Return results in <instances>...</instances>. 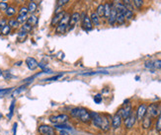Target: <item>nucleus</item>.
Masks as SVG:
<instances>
[{"instance_id": "7c9ffc66", "label": "nucleus", "mask_w": 161, "mask_h": 135, "mask_svg": "<svg viewBox=\"0 0 161 135\" xmlns=\"http://www.w3.org/2000/svg\"><path fill=\"white\" fill-rule=\"evenodd\" d=\"M156 130L158 132H161V113L157 116V122H156Z\"/></svg>"}, {"instance_id": "4be33fe9", "label": "nucleus", "mask_w": 161, "mask_h": 135, "mask_svg": "<svg viewBox=\"0 0 161 135\" xmlns=\"http://www.w3.org/2000/svg\"><path fill=\"white\" fill-rule=\"evenodd\" d=\"M125 21H126V18L124 16V14L120 13V12H117V23L119 25H124L125 24Z\"/></svg>"}, {"instance_id": "49530a36", "label": "nucleus", "mask_w": 161, "mask_h": 135, "mask_svg": "<svg viewBox=\"0 0 161 135\" xmlns=\"http://www.w3.org/2000/svg\"><path fill=\"white\" fill-rule=\"evenodd\" d=\"M16 127H17V123H14V128H13L14 134L13 135H16Z\"/></svg>"}, {"instance_id": "5701e85b", "label": "nucleus", "mask_w": 161, "mask_h": 135, "mask_svg": "<svg viewBox=\"0 0 161 135\" xmlns=\"http://www.w3.org/2000/svg\"><path fill=\"white\" fill-rule=\"evenodd\" d=\"M54 127L56 129H58V130H70V129H72L71 126H69V125H67L66 123H61V124H56V125H54Z\"/></svg>"}, {"instance_id": "423d86ee", "label": "nucleus", "mask_w": 161, "mask_h": 135, "mask_svg": "<svg viewBox=\"0 0 161 135\" xmlns=\"http://www.w3.org/2000/svg\"><path fill=\"white\" fill-rule=\"evenodd\" d=\"M146 110H147V105L145 104H141L139 106L136 111H135V115H136V120H141L143 119V118L146 115Z\"/></svg>"}, {"instance_id": "a19ab883", "label": "nucleus", "mask_w": 161, "mask_h": 135, "mask_svg": "<svg viewBox=\"0 0 161 135\" xmlns=\"http://www.w3.org/2000/svg\"><path fill=\"white\" fill-rule=\"evenodd\" d=\"M69 2V0H58V6H63V5H65L66 3H68Z\"/></svg>"}, {"instance_id": "1a4fd4ad", "label": "nucleus", "mask_w": 161, "mask_h": 135, "mask_svg": "<svg viewBox=\"0 0 161 135\" xmlns=\"http://www.w3.org/2000/svg\"><path fill=\"white\" fill-rule=\"evenodd\" d=\"M144 66L147 68V69H150V70H157V69H160L161 70V59L159 60H148V61H146Z\"/></svg>"}, {"instance_id": "39448f33", "label": "nucleus", "mask_w": 161, "mask_h": 135, "mask_svg": "<svg viewBox=\"0 0 161 135\" xmlns=\"http://www.w3.org/2000/svg\"><path fill=\"white\" fill-rule=\"evenodd\" d=\"M111 122H112V118L109 114H102V122H101V126L100 129L103 130L104 132H107L110 130L111 128Z\"/></svg>"}, {"instance_id": "f3484780", "label": "nucleus", "mask_w": 161, "mask_h": 135, "mask_svg": "<svg viewBox=\"0 0 161 135\" xmlns=\"http://www.w3.org/2000/svg\"><path fill=\"white\" fill-rule=\"evenodd\" d=\"M108 21H109V24L110 25H114L117 21V10L114 6H112L111 14H110V17L108 18Z\"/></svg>"}, {"instance_id": "a211bd4d", "label": "nucleus", "mask_w": 161, "mask_h": 135, "mask_svg": "<svg viewBox=\"0 0 161 135\" xmlns=\"http://www.w3.org/2000/svg\"><path fill=\"white\" fill-rule=\"evenodd\" d=\"M90 20H91L92 24L95 26H100V17H99L96 13H92L90 16Z\"/></svg>"}, {"instance_id": "09e8293b", "label": "nucleus", "mask_w": 161, "mask_h": 135, "mask_svg": "<svg viewBox=\"0 0 161 135\" xmlns=\"http://www.w3.org/2000/svg\"><path fill=\"white\" fill-rule=\"evenodd\" d=\"M2 73H3V71L1 70V69H0V76H2Z\"/></svg>"}, {"instance_id": "7ed1b4c3", "label": "nucleus", "mask_w": 161, "mask_h": 135, "mask_svg": "<svg viewBox=\"0 0 161 135\" xmlns=\"http://www.w3.org/2000/svg\"><path fill=\"white\" fill-rule=\"evenodd\" d=\"M68 119H69V116L67 114H65L51 115V116H50V118H49V120L54 125L61 124V123H66V122H68Z\"/></svg>"}, {"instance_id": "37998d69", "label": "nucleus", "mask_w": 161, "mask_h": 135, "mask_svg": "<svg viewBox=\"0 0 161 135\" xmlns=\"http://www.w3.org/2000/svg\"><path fill=\"white\" fill-rule=\"evenodd\" d=\"M58 135H70L69 132L67 131V130H60Z\"/></svg>"}, {"instance_id": "9b49d317", "label": "nucleus", "mask_w": 161, "mask_h": 135, "mask_svg": "<svg viewBox=\"0 0 161 135\" xmlns=\"http://www.w3.org/2000/svg\"><path fill=\"white\" fill-rule=\"evenodd\" d=\"M135 122H136V115L135 113H132L129 118L125 119V126L127 129H131V128L134 127Z\"/></svg>"}, {"instance_id": "393cba45", "label": "nucleus", "mask_w": 161, "mask_h": 135, "mask_svg": "<svg viewBox=\"0 0 161 135\" xmlns=\"http://www.w3.org/2000/svg\"><path fill=\"white\" fill-rule=\"evenodd\" d=\"M37 3H35L34 1L30 2L29 6H28V11H29L30 13H34L36 10H37Z\"/></svg>"}, {"instance_id": "6ab92c4d", "label": "nucleus", "mask_w": 161, "mask_h": 135, "mask_svg": "<svg viewBox=\"0 0 161 135\" xmlns=\"http://www.w3.org/2000/svg\"><path fill=\"white\" fill-rule=\"evenodd\" d=\"M38 22H39V19H38V17L35 16V15H32L31 17H29L27 19V23L28 24H30L32 27H35L38 25Z\"/></svg>"}, {"instance_id": "cd10ccee", "label": "nucleus", "mask_w": 161, "mask_h": 135, "mask_svg": "<svg viewBox=\"0 0 161 135\" xmlns=\"http://www.w3.org/2000/svg\"><path fill=\"white\" fill-rule=\"evenodd\" d=\"M96 14L99 17H103L104 16V5H103V4H100V5L97 7Z\"/></svg>"}, {"instance_id": "f704fd0d", "label": "nucleus", "mask_w": 161, "mask_h": 135, "mask_svg": "<svg viewBox=\"0 0 161 135\" xmlns=\"http://www.w3.org/2000/svg\"><path fill=\"white\" fill-rule=\"evenodd\" d=\"M8 4L5 2V1H1L0 2V10L1 11H6L7 9H8Z\"/></svg>"}, {"instance_id": "9d476101", "label": "nucleus", "mask_w": 161, "mask_h": 135, "mask_svg": "<svg viewBox=\"0 0 161 135\" xmlns=\"http://www.w3.org/2000/svg\"><path fill=\"white\" fill-rule=\"evenodd\" d=\"M122 116L120 114L119 111H117V113L114 114V116L112 118V122H111V125H112V127L114 129H118V128H120L121 127V125H122Z\"/></svg>"}, {"instance_id": "ea45409f", "label": "nucleus", "mask_w": 161, "mask_h": 135, "mask_svg": "<svg viewBox=\"0 0 161 135\" xmlns=\"http://www.w3.org/2000/svg\"><path fill=\"white\" fill-rule=\"evenodd\" d=\"M6 25H8V24H7V20L5 19V18H3V19L0 20V29H2V28L5 27Z\"/></svg>"}, {"instance_id": "4468645a", "label": "nucleus", "mask_w": 161, "mask_h": 135, "mask_svg": "<svg viewBox=\"0 0 161 135\" xmlns=\"http://www.w3.org/2000/svg\"><path fill=\"white\" fill-rule=\"evenodd\" d=\"M79 19H80V14L79 13H73L71 16H70V21H69V25L68 26H70V28L68 30H71L72 28L77 24V22L79 21Z\"/></svg>"}, {"instance_id": "603ef678", "label": "nucleus", "mask_w": 161, "mask_h": 135, "mask_svg": "<svg viewBox=\"0 0 161 135\" xmlns=\"http://www.w3.org/2000/svg\"><path fill=\"white\" fill-rule=\"evenodd\" d=\"M32 1H35V0H32Z\"/></svg>"}, {"instance_id": "20e7f679", "label": "nucleus", "mask_w": 161, "mask_h": 135, "mask_svg": "<svg viewBox=\"0 0 161 135\" xmlns=\"http://www.w3.org/2000/svg\"><path fill=\"white\" fill-rule=\"evenodd\" d=\"M38 132L40 135H56V130L54 126L48 124H42L38 127Z\"/></svg>"}, {"instance_id": "79ce46f5", "label": "nucleus", "mask_w": 161, "mask_h": 135, "mask_svg": "<svg viewBox=\"0 0 161 135\" xmlns=\"http://www.w3.org/2000/svg\"><path fill=\"white\" fill-rule=\"evenodd\" d=\"M60 78H61V75H58V76L49 78V79H46V81H55V80H58V79H60Z\"/></svg>"}, {"instance_id": "aec40b11", "label": "nucleus", "mask_w": 161, "mask_h": 135, "mask_svg": "<svg viewBox=\"0 0 161 135\" xmlns=\"http://www.w3.org/2000/svg\"><path fill=\"white\" fill-rule=\"evenodd\" d=\"M111 10H112V6L109 3H106L105 5H104V17L108 19V18L110 17Z\"/></svg>"}, {"instance_id": "412c9836", "label": "nucleus", "mask_w": 161, "mask_h": 135, "mask_svg": "<svg viewBox=\"0 0 161 135\" xmlns=\"http://www.w3.org/2000/svg\"><path fill=\"white\" fill-rule=\"evenodd\" d=\"M66 30H67V26L61 24V23H59L55 28V32L58 33V34H63V33H65Z\"/></svg>"}, {"instance_id": "e433bc0d", "label": "nucleus", "mask_w": 161, "mask_h": 135, "mask_svg": "<svg viewBox=\"0 0 161 135\" xmlns=\"http://www.w3.org/2000/svg\"><path fill=\"white\" fill-rule=\"evenodd\" d=\"M94 102H95V104H101L102 103V96L100 94L96 95L94 97Z\"/></svg>"}, {"instance_id": "b1692460", "label": "nucleus", "mask_w": 161, "mask_h": 135, "mask_svg": "<svg viewBox=\"0 0 161 135\" xmlns=\"http://www.w3.org/2000/svg\"><path fill=\"white\" fill-rule=\"evenodd\" d=\"M27 36H28V33L20 30V32L18 33V39L17 40L19 41H24L26 40V38H27Z\"/></svg>"}, {"instance_id": "c85d7f7f", "label": "nucleus", "mask_w": 161, "mask_h": 135, "mask_svg": "<svg viewBox=\"0 0 161 135\" xmlns=\"http://www.w3.org/2000/svg\"><path fill=\"white\" fill-rule=\"evenodd\" d=\"M124 16H125V18L127 20H131L132 18H134V13H132V11H131V10H127L125 11V13H124Z\"/></svg>"}, {"instance_id": "2eb2a0df", "label": "nucleus", "mask_w": 161, "mask_h": 135, "mask_svg": "<svg viewBox=\"0 0 161 135\" xmlns=\"http://www.w3.org/2000/svg\"><path fill=\"white\" fill-rule=\"evenodd\" d=\"M65 15V12H60L58 14H55V16L53 18V20H51V26H58V23L62 20V18L64 17Z\"/></svg>"}, {"instance_id": "72a5a7b5", "label": "nucleus", "mask_w": 161, "mask_h": 135, "mask_svg": "<svg viewBox=\"0 0 161 135\" xmlns=\"http://www.w3.org/2000/svg\"><path fill=\"white\" fill-rule=\"evenodd\" d=\"M132 1H134L135 6L137 9H140L141 7H143V0H132Z\"/></svg>"}, {"instance_id": "ddd939ff", "label": "nucleus", "mask_w": 161, "mask_h": 135, "mask_svg": "<svg viewBox=\"0 0 161 135\" xmlns=\"http://www.w3.org/2000/svg\"><path fill=\"white\" fill-rule=\"evenodd\" d=\"M92 22L91 20H90V17H87V16H85L84 18H82V28L84 30H86V31H91L92 30Z\"/></svg>"}, {"instance_id": "dca6fc26", "label": "nucleus", "mask_w": 161, "mask_h": 135, "mask_svg": "<svg viewBox=\"0 0 161 135\" xmlns=\"http://www.w3.org/2000/svg\"><path fill=\"white\" fill-rule=\"evenodd\" d=\"M151 123H152V118H149L148 115H145L143 119L141 120V126L143 129H148L151 126Z\"/></svg>"}, {"instance_id": "c756f323", "label": "nucleus", "mask_w": 161, "mask_h": 135, "mask_svg": "<svg viewBox=\"0 0 161 135\" xmlns=\"http://www.w3.org/2000/svg\"><path fill=\"white\" fill-rule=\"evenodd\" d=\"M8 25L10 26L11 28H14V29H16V28H18L19 27V23L17 22V20H15V19H10L9 20V22H8Z\"/></svg>"}, {"instance_id": "6e6552de", "label": "nucleus", "mask_w": 161, "mask_h": 135, "mask_svg": "<svg viewBox=\"0 0 161 135\" xmlns=\"http://www.w3.org/2000/svg\"><path fill=\"white\" fill-rule=\"evenodd\" d=\"M120 113L121 116L123 119H126L129 116L132 114V108H131V105L129 104L127 106H123V108H121L119 110H118Z\"/></svg>"}, {"instance_id": "a878e982", "label": "nucleus", "mask_w": 161, "mask_h": 135, "mask_svg": "<svg viewBox=\"0 0 161 135\" xmlns=\"http://www.w3.org/2000/svg\"><path fill=\"white\" fill-rule=\"evenodd\" d=\"M10 32H11V27L9 25H6L5 27H3L1 29V34L4 35V36L9 35V34H10Z\"/></svg>"}, {"instance_id": "c9c22d12", "label": "nucleus", "mask_w": 161, "mask_h": 135, "mask_svg": "<svg viewBox=\"0 0 161 135\" xmlns=\"http://www.w3.org/2000/svg\"><path fill=\"white\" fill-rule=\"evenodd\" d=\"M28 8L27 7H22L20 10H19V15H25L27 16V14H28Z\"/></svg>"}, {"instance_id": "de8ad7c7", "label": "nucleus", "mask_w": 161, "mask_h": 135, "mask_svg": "<svg viewBox=\"0 0 161 135\" xmlns=\"http://www.w3.org/2000/svg\"><path fill=\"white\" fill-rule=\"evenodd\" d=\"M16 1H17L18 3H22V2H23V0H16Z\"/></svg>"}, {"instance_id": "3c124183", "label": "nucleus", "mask_w": 161, "mask_h": 135, "mask_svg": "<svg viewBox=\"0 0 161 135\" xmlns=\"http://www.w3.org/2000/svg\"><path fill=\"white\" fill-rule=\"evenodd\" d=\"M2 1H5V0H2Z\"/></svg>"}, {"instance_id": "a18cd8bd", "label": "nucleus", "mask_w": 161, "mask_h": 135, "mask_svg": "<svg viewBox=\"0 0 161 135\" xmlns=\"http://www.w3.org/2000/svg\"><path fill=\"white\" fill-rule=\"evenodd\" d=\"M60 12H62V10H61V7L59 6V7L55 10V14H58V13H60Z\"/></svg>"}, {"instance_id": "2f4dec72", "label": "nucleus", "mask_w": 161, "mask_h": 135, "mask_svg": "<svg viewBox=\"0 0 161 135\" xmlns=\"http://www.w3.org/2000/svg\"><path fill=\"white\" fill-rule=\"evenodd\" d=\"M15 13H16V10H15V8L14 7H8V9L6 10V15L7 16H13V15H15Z\"/></svg>"}, {"instance_id": "4c0bfd02", "label": "nucleus", "mask_w": 161, "mask_h": 135, "mask_svg": "<svg viewBox=\"0 0 161 135\" xmlns=\"http://www.w3.org/2000/svg\"><path fill=\"white\" fill-rule=\"evenodd\" d=\"M14 106H15V102H12V104H11V106H10V110H9V118H12V114H13V113H14Z\"/></svg>"}, {"instance_id": "8fccbe9b", "label": "nucleus", "mask_w": 161, "mask_h": 135, "mask_svg": "<svg viewBox=\"0 0 161 135\" xmlns=\"http://www.w3.org/2000/svg\"><path fill=\"white\" fill-rule=\"evenodd\" d=\"M0 35H2V34H1V29H0Z\"/></svg>"}, {"instance_id": "f03ea898", "label": "nucleus", "mask_w": 161, "mask_h": 135, "mask_svg": "<svg viewBox=\"0 0 161 135\" xmlns=\"http://www.w3.org/2000/svg\"><path fill=\"white\" fill-rule=\"evenodd\" d=\"M161 113V106L158 104H150L147 106V110H146V115L149 118H157Z\"/></svg>"}, {"instance_id": "bb28decb", "label": "nucleus", "mask_w": 161, "mask_h": 135, "mask_svg": "<svg viewBox=\"0 0 161 135\" xmlns=\"http://www.w3.org/2000/svg\"><path fill=\"white\" fill-rule=\"evenodd\" d=\"M32 29H33V27H32L30 24H28V23H25V24L23 25L22 28H21V30H22V31H24V32L28 33V34H29V33L32 31Z\"/></svg>"}, {"instance_id": "473e14b6", "label": "nucleus", "mask_w": 161, "mask_h": 135, "mask_svg": "<svg viewBox=\"0 0 161 135\" xmlns=\"http://www.w3.org/2000/svg\"><path fill=\"white\" fill-rule=\"evenodd\" d=\"M27 19H28L27 16H25V15H19L17 17L16 20H17V22L19 23V24H23V23H24Z\"/></svg>"}, {"instance_id": "0eeeda50", "label": "nucleus", "mask_w": 161, "mask_h": 135, "mask_svg": "<svg viewBox=\"0 0 161 135\" xmlns=\"http://www.w3.org/2000/svg\"><path fill=\"white\" fill-rule=\"evenodd\" d=\"M90 115H91V122H93L94 126L100 128L102 122V114L97 113V111H90Z\"/></svg>"}, {"instance_id": "c03bdc74", "label": "nucleus", "mask_w": 161, "mask_h": 135, "mask_svg": "<svg viewBox=\"0 0 161 135\" xmlns=\"http://www.w3.org/2000/svg\"><path fill=\"white\" fill-rule=\"evenodd\" d=\"M11 89H0V94H6V93L10 92Z\"/></svg>"}, {"instance_id": "f8f14e48", "label": "nucleus", "mask_w": 161, "mask_h": 135, "mask_svg": "<svg viewBox=\"0 0 161 135\" xmlns=\"http://www.w3.org/2000/svg\"><path fill=\"white\" fill-rule=\"evenodd\" d=\"M26 64L30 70H36V69L39 67V62L33 57H28L26 59Z\"/></svg>"}, {"instance_id": "58836bf2", "label": "nucleus", "mask_w": 161, "mask_h": 135, "mask_svg": "<svg viewBox=\"0 0 161 135\" xmlns=\"http://www.w3.org/2000/svg\"><path fill=\"white\" fill-rule=\"evenodd\" d=\"M2 75H3V77L6 79V80H8V79H10L11 77H12V75H11V73L9 72V71H3V73H2Z\"/></svg>"}, {"instance_id": "f257e3e1", "label": "nucleus", "mask_w": 161, "mask_h": 135, "mask_svg": "<svg viewBox=\"0 0 161 135\" xmlns=\"http://www.w3.org/2000/svg\"><path fill=\"white\" fill-rule=\"evenodd\" d=\"M77 119L83 123H88L91 122V115L90 111L84 108H78V114H77Z\"/></svg>"}]
</instances>
